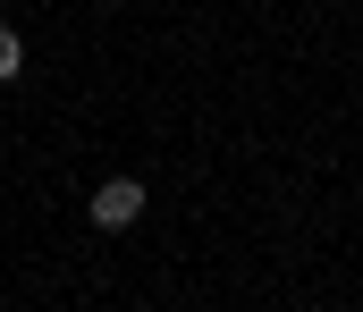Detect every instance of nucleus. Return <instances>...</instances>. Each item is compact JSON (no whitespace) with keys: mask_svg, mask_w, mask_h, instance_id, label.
Here are the masks:
<instances>
[{"mask_svg":"<svg viewBox=\"0 0 363 312\" xmlns=\"http://www.w3.org/2000/svg\"><path fill=\"white\" fill-rule=\"evenodd\" d=\"M135 219H144V186H135V178L93 186V228H135Z\"/></svg>","mask_w":363,"mask_h":312,"instance_id":"obj_1","label":"nucleus"}]
</instances>
